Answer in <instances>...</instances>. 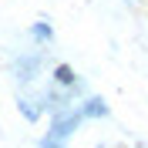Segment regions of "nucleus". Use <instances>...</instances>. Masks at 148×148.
<instances>
[{
	"label": "nucleus",
	"mask_w": 148,
	"mask_h": 148,
	"mask_svg": "<svg viewBox=\"0 0 148 148\" xmlns=\"http://www.w3.org/2000/svg\"><path fill=\"white\" fill-rule=\"evenodd\" d=\"M40 148H64V141H61V138H54V135H47V138L40 141Z\"/></svg>",
	"instance_id": "0eeeda50"
},
{
	"label": "nucleus",
	"mask_w": 148,
	"mask_h": 148,
	"mask_svg": "<svg viewBox=\"0 0 148 148\" xmlns=\"http://www.w3.org/2000/svg\"><path fill=\"white\" fill-rule=\"evenodd\" d=\"M54 77H57V84H64V88H71V84H74V71H71L67 64H61V67H57V71H54Z\"/></svg>",
	"instance_id": "20e7f679"
},
{
	"label": "nucleus",
	"mask_w": 148,
	"mask_h": 148,
	"mask_svg": "<svg viewBox=\"0 0 148 148\" xmlns=\"http://www.w3.org/2000/svg\"><path fill=\"white\" fill-rule=\"evenodd\" d=\"M81 118H84L81 111H57L54 121H51V135L61 138V141H67V138H71V131L81 125Z\"/></svg>",
	"instance_id": "f257e3e1"
},
{
	"label": "nucleus",
	"mask_w": 148,
	"mask_h": 148,
	"mask_svg": "<svg viewBox=\"0 0 148 148\" xmlns=\"http://www.w3.org/2000/svg\"><path fill=\"white\" fill-rule=\"evenodd\" d=\"M125 3H131V0H125Z\"/></svg>",
	"instance_id": "6e6552de"
},
{
	"label": "nucleus",
	"mask_w": 148,
	"mask_h": 148,
	"mask_svg": "<svg viewBox=\"0 0 148 148\" xmlns=\"http://www.w3.org/2000/svg\"><path fill=\"white\" fill-rule=\"evenodd\" d=\"M14 67H17V81H34V74H37V67H40V61H37V57H20Z\"/></svg>",
	"instance_id": "f03ea898"
},
{
	"label": "nucleus",
	"mask_w": 148,
	"mask_h": 148,
	"mask_svg": "<svg viewBox=\"0 0 148 148\" xmlns=\"http://www.w3.org/2000/svg\"><path fill=\"white\" fill-rule=\"evenodd\" d=\"M98 148H101V145H98Z\"/></svg>",
	"instance_id": "1a4fd4ad"
},
{
	"label": "nucleus",
	"mask_w": 148,
	"mask_h": 148,
	"mask_svg": "<svg viewBox=\"0 0 148 148\" xmlns=\"http://www.w3.org/2000/svg\"><path fill=\"white\" fill-rule=\"evenodd\" d=\"M81 114L84 118H108V104H104L101 98H88L84 108H81Z\"/></svg>",
	"instance_id": "7ed1b4c3"
},
{
	"label": "nucleus",
	"mask_w": 148,
	"mask_h": 148,
	"mask_svg": "<svg viewBox=\"0 0 148 148\" xmlns=\"http://www.w3.org/2000/svg\"><path fill=\"white\" fill-rule=\"evenodd\" d=\"M30 34L40 37V40H51V37H54V30L47 27V24H34V27H30Z\"/></svg>",
	"instance_id": "423d86ee"
},
{
	"label": "nucleus",
	"mask_w": 148,
	"mask_h": 148,
	"mask_svg": "<svg viewBox=\"0 0 148 148\" xmlns=\"http://www.w3.org/2000/svg\"><path fill=\"white\" fill-rule=\"evenodd\" d=\"M34 104H37V101H27V98H20V101H17V108L24 111V118H27V121H37V114H40Z\"/></svg>",
	"instance_id": "39448f33"
}]
</instances>
